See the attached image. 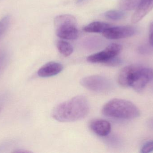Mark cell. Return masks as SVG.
<instances>
[{
  "label": "cell",
  "mask_w": 153,
  "mask_h": 153,
  "mask_svg": "<svg viewBox=\"0 0 153 153\" xmlns=\"http://www.w3.org/2000/svg\"><path fill=\"white\" fill-rule=\"evenodd\" d=\"M90 127L94 133L101 137L108 135L111 130L110 123L107 120L101 119L92 120L90 123Z\"/></svg>",
  "instance_id": "9c48e42d"
},
{
  "label": "cell",
  "mask_w": 153,
  "mask_h": 153,
  "mask_svg": "<svg viewBox=\"0 0 153 153\" xmlns=\"http://www.w3.org/2000/svg\"><path fill=\"white\" fill-rule=\"evenodd\" d=\"M153 151V141H149L146 143L141 150L142 153H151Z\"/></svg>",
  "instance_id": "e0dca14e"
},
{
  "label": "cell",
  "mask_w": 153,
  "mask_h": 153,
  "mask_svg": "<svg viewBox=\"0 0 153 153\" xmlns=\"http://www.w3.org/2000/svg\"><path fill=\"white\" fill-rule=\"evenodd\" d=\"M1 109L0 108V111H1Z\"/></svg>",
  "instance_id": "44dd1931"
},
{
  "label": "cell",
  "mask_w": 153,
  "mask_h": 153,
  "mask_svg": "<svg viewBox=\"0 0 153 153\" xmlns=\"http://www.w3.org/2000/svg\"><path fill=\"white\" fill-rule=\"evenodd\" d=\"M8 58V54L6 51H0V74L6 66Z\"/></svg>",
  "instance_id": "2e32d148"
},
{
  "label": "cell",
  "mask_w": 153,
  "mask_h": 153,
  "mask_svg": "<svg viewBox=\"0 0 153 153\" xmlns=\"http://www.w3.org/2000/svg\"><path fill=\"white\" fill-rule=\"evenodd\" d=\"M149 43L153 46V22H151L149 27Z\"/></svg>",
  "instance_id": "ac0fdd59"
},
{
  "label": "cell",
  "mask_w": 153,
  "mask_h": 153,
  "mask_svg": "<svg viewBox=\"0 0 153 153\" xmlns=\"http://www.w3.org/2000/svg\"><path fill=\"white\" fill-rule=\"evenodd\" d=\"M63 66L57 62H50L40 67L38 71V75L40 77H49L60 73L63 70Z\"/></svg>",
  "instance_id": "30bf717a"
},
{
  "label": "cell",
  "mask_w": 153,
  "mask_h": 153,
  "mask_svg": "<svg viewBox=\"0 0 153 153\" xmlns=\"http://www.w3.org/2000/svg\"><path fill=\"white\" fill-rule=\"evenodd\" d=\"M126 13L124 11L111 10L105 13V16L108 19L113 20H119L125 18Z\"/></svg>",
  "instance_id": "5bb4252c"
},
{
  "label": "cell",
  "mask_w": 153,
  "mask_h": 153,
  "mask_svg": "<svg viewBox=\"0 0 153 153\" xmlns=\"http://www.w3.org/2000/svg\"><path fill=\"white\" fill-rule=\"evenodd\" d=\"M102 113L109 117L119 119H131L140 116V110L131 102L122 99L111 100L104 105Z\"/></svg>",
  "instance_id": "3957f363"
},
{
  "label": "cell",
  "mask_w": 153,
  "mask_h": 153,
  "mask_svg": "<svg viewBox=\"0 0 153 153\" xmlns=\"http://www.w3.org/2000/svg\"><path fill=\"white\" fill-rule=\"evenodd\" d=\"M153 9V0H141L132 16V23H136L140 21Z\"/></svg>",
  "instance_id": "ba28073f"
},
{
  "label": "cell",
  "mask_w": 153,
  "mask_h": 153,
  "mask_svg": "<svg viewBox=\"0 0 153 153\" xmlns=\"http://www.w3.org/2000/svg\"><path fill=\"white\" fill-rule=\"evenodd\" d=\"M90 111V105L84 96H77L56 106L52 116L61 122H72L84 118Z\"/></svg>",
  "instance_id": "6da1fadb"
},
{
  "label": "cell",
  "mask_w": 153,
  "mask_h": 153,
  "mask_svg": "<svg viewBox=\"0 0 153 153\" xmlns=\"http://www.w3.org/2000/svg\"><path fill=\"white\" fill-rule=\"evenodd\" d=\"M2 95H1L0 96V102H1L3 101L4 100V96L3 95V96H2Z\"/></svg>",
  "instance_id": "d6986e66"
},
{
  "label": "cell",
  "mask_w": 153,
  "mask_h": 153,
  "mask_svg": "<svg viewBox=\"0 0 153 153\" xmlns=\"http://www.w3.org/2000/svg\"><path fill=\"white\" fill-rule=\"evenodd\" d=\"M58 51L64 56L68 57L71 55L74 51V48L71 45L64 40H58L56 43Z\"/></svg>",
  "instance_id": "4fadbf2b"
},
{
  "label": "cell",
  "mask_w": 153,
  "mask_h": 153,
  "mask_svg": "<svg viewBox=\"0 0 153 153\" xmlns=\"http://www.w3.org/2000/svg\"><path fill=\"white\" fill-rule=\"evenodd\" d=\"M85 0H77L76 1V2L77 3H82V2L83 1H84Z\"/></svg>",
  "instance_id": "ffe728a7"
},
{
  "label": "cell",
  "mask_w": 153,
  "mask_h": 153,
  "mask_svg": "<svg viewBox=\"0 0 153 153\" xmlns=\"http://www.w3.org/2000/svg\"><path fill=\"white\" fill-rule=\"evenodd\" d=\"M56 33L61 38L75 40L79 36L76 21L74 16L70 14L58 15L54 21Z\"/></svg>",
  "instance_id": "277c9868"
},
{
  "label": "cell",
  "mask_w": 153,
  "mask_h": 153,
  "mask_svg": "<svg viewBox=\"0 0 153 153\" xmlns=\"http://www.w3.org/2000/svg\"><path fill=\"white\" fill-rule=\"evenodd\" d=\"M10 16H6L0 20V37L9 28L10 23Z\"/></svg>",
  "instance_id": "9a60e30c"
},
{
  "label": "cell",
  "mask_w": 153,
  "mask_h": 153,
  "mask_svg": "<svg viewBox=\"0 0 153 153\" xmlns=\"http://www.w3.org/2000/svg\"><path fill=\"white\" fill-rule=\"evenodd\" d=\"M122 49L121 45L112 43L102 51L89 56L87 57V61L91 63H102L105 64L111 59L117 56Z\"/></svg>",
  "instance_id": "8992f818"
},
{
  "label": "cell",
  "mask_w": 153,
  "mask_h": 153,
  "mask_svg": "<svg viewBox=\"0 0 153 153\" xmlns=\"http://www.w3.org/2000/svg\"><path fill=\"white\" fill-rule=\"evenodd\" d=\"M153 80V69L138 64L130 65L121 69L118 82L124 88L131 87L140 92Z\"/></svg>",
  "instance_id": "7a4b0ae2"
},
{
  "label": "cell",
  "mask_w": 153,
  "mask_h": 153,
  "mask_svg": "<svg viewBox=\"0 0 153 153\" xmlns=\"http://www.w3.org/2000/svg\"><path fill=\"white\" fill-rule=\"evenodd\" d=\"M80 83L87 90L97 93L106 92L110 87L109 80L100 75L86 76L81 80Z\"/></svg>",
  "instance_id": "5b68a950"
},
{
  "label": "cell",
  "mask_w": 153,
  "mask_h": 153,
  "mask_svg": "<svg viewBox=\"0 0 153 153\" xmlns=\"http://www.w3.org/2000/svg\"><path fill=\"white\" fill-rule=\"evenodd\" d=\"M141 0H120L118 6L121 10L130 11L138 7Z\"/></svg>",
  "instance_id": "7c38bea8"
},
{
  "label": "cell",
  "mask_w": 153,
  "mask_h": 153,
  "mask_svg": "<svg viewBox=\"0 0 153 153\" xmlns=\"http://www.w3.org/2000/svg\"><path fill=\"white\" fill-rule=\"evenodd\" d=\"M111 27L109 23L102 22H94L83 28L85 32L103 33L108 28Z\"/></svg>",
  "instance_id": "8fae6325"
},
{
  "label": "cell",
  "mask_w": 153,
  "mask_h": 153,
  "mask_svg": "<svg viewBox=\"0 0 153 153\" xmlns=\"http://www.w3.org/2000/svg\"><path fill=\"white\" fill-rule=\"evenodd\" d=\"M136 29L131 26L111 27L108 28L102 35L108 39L117 40L126 38L132 37L136 34Z\"/></svg>",
  "instance_id": "52a82bcc"
}]
</instances>
